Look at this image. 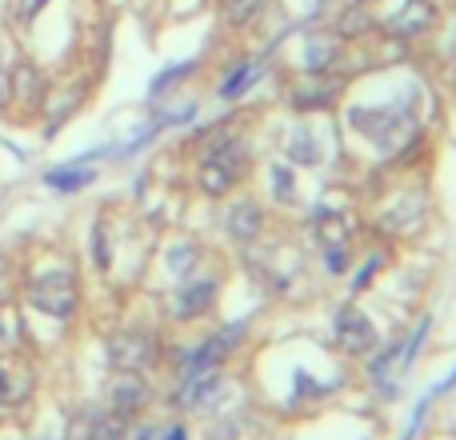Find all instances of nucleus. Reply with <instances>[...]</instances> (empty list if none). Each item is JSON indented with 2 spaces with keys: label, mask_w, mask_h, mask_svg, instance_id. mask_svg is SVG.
Masks as SVG:
<instances>
[{
  "label": "nucleus",
  "mask_w": 456,
  "mask_h": 440,
  "mask_svg": "<svg viewBox=\"0 0 456 440\" xmlns=\"http://www.w3.org/2000/svg\"><path fill=\"white\" fill-rule=\"evenodd\" d=\"M244 173H248V149L232 136H216L197 165V189L205 197H224L232 184L244 181Z\"/></svg>",
  "instance_id": "f257e3e1"
},
{
  "label": "nucleus",
  "mask_w": 456,
  "mask_h": 440,
  "mask_svg": "<svg viewBox=\"0 0 456 440\" xmlns=\"http://www.w3.org/2000/svg\"><path fill=\"white\" fill-rule=\"evenodd\" d=\"M157 361V340L144 329H125L109 337V364L117 372H144Z\"/></svg>",
  "instance_id": "f03ea898"
},
{
  "label": "nucleus",
  "mask_w": 456,
  "mask_h": 440,
  "mask_svg": "<svg viewBox=\"0 0 456 440\" xmlns=\"http://www.w3.org/2000/svg\"><path fill=\"white\" fill-rule=\"evenodd\" d=\"M28 300H32V308H37V313H48V316H56V321H69V316L77 313V305H80L77 284H72L69 273L40 276V281L32 284Z\"/></svg>",
  "instance_id": "7ed1b4c3"
},
{
  "label": "nucleus",
  "mask_w": 456,
  "mask_h": 440,
  "mask_svg": "<svg viewBox=\"0 0 456 440\" xmlns=\"http://www.w3.org/2000/svg\"><path fill=\"white\" fill-rule=\"evenodd\" d=\"M337 345L348 356H364L377 348V324L369 321V313H361L356 305H345L337 313Z\"/></svg>",
  "instance_id": "20e7f679"
},
{
  "label": "nucleus",
  "mask_w": 456,
  "mask_h": 440,
  "mask_svg": "<svg viewBox=\"0 0 456 440\" xmlns=\"http://www.w3.org/2000/svg\"><path fill=\"white\" fill-rule=\"evenodd\" d=\"M345 93V80L340 77H329V72H308V80H300L297 88L289 93L292 109L297 112H324L340 101Z\"/></svg>",
  "instance_id": "39448f33"
},
{
  "label": "nucleus",
  "mask_w": 456,
  "mask_h": 440,
  "mask_svg": "<svg viewBox=\"0 0 456 440\" xmlns=\"http://www.w3.org/2000/svg\"><path fill=\"white\" fill-rule=\"evenodd\" d=\"M385 29L393 32V37H401V40L425 37V32L436 29V4H433V0H404V4L388 16Z\"/></svg>",
  "instance_id": "423d86ee"
},
{
  "label": "nucleus",
  "mask_w": 456,
  "mask_h": 440,
  "mask_svg": "<svg viewBox=\"0 0 456 440\" xmlns=\"http://www.w3.org/2000/svg\"><path fill=\"white\" fill-rule=\"evenodd\" d=\"M216 276H192V281H184V289L173 297V316L176 321H197V316H205L208 308L216 305Z\"/></svg>",
  "instance_id": "0eeeda50"
},
{
  "label": "nucleus",
  "mask_w": 456,
  "mask_h": 440,
  "mask_svg": "<svg viewBox=\"0 0 456 440\" xmlns=\"http://www.w3.org/2000/svg\"><path fill=\"white\" fill-rule=\"evenodd\" d=\"M224 393V377L221 369H205L197 377H184V393H181V409L184 412H205L221 401Z\"/></svg>",
  "instance_id": "6e6552de"
},
{
  "label": "nucleus",
  "mask_w": 456,
  "mask_h": 440,
  "mask_svg": "<svg viewBox=\"0 0 456 440\" xmlns=\"http://www.w3.org/2000/svg\"><path fill=\"white\" fill-rule=\"evenodd\" d=\"M149 404V385L141 380V372H117V380L109 385V409L120 417H136Z\"/></svg>",
  "instance_id": "1a4fd4ad"
},
{
  "label": "nucleus",
  "mask_w": 456,
  "mask_h": 440,
  "mask_svg": "<svg viewBox=\"0 0 456 440\" xmlns=\"http://www.w3.org/2000/svg\"><path fill=\"white\" fill-rule=\"evenodd\" d=\"M32 393V369L24 361H4L0 364V409H16Z\"/></svg>",
  "instance_id": "9d476101"
},
{
  "label": "nucleus",
  "mask_w": 456,
  "mask_h": 440,
  "mask_svg": "<svg viewBox=\"0 0 456 440\" xmlns=\"http://www.w3.org/2000/svg\"><path fill=\"white\" fill-rule=\"evenodd\" d=\"M340 64V37L337 32H313L305 45V69L308 72H332Z\"/></svg>",
  "instance_id": "9b49d317"
},
{
  "label": "nucleus",
  "mask_w": 456,
  "mask_h": 440,
  "mask_svg": "<svg viewBox=\"0 0 456 440\" xmlns=\"http://www.w3.org/2000/svg\"><path fill=\"white\" fill-rule=\"evenodd\" d=\"M260 224H265V216H260V208L252 205V200H240V205H232V208H228V220H224V228L232 232V240H240V244L256 240Z\"/></svg>",
  "instance_id": "f8f14e48"
},
{
  "label": "nucleus",
  "mask_w": 456,
  "mask_h": 440,
  "mask_svg": "<svg viewBox=\"0 0 456 440\" xmlns=\"http://www.w3.org/2000/svg\"><path fill=\"white\" fill-rule=\"evenodd\" d=\"M372 29H377V16H372V8L356 0V4H348L345 12L337 16V29H332V32H337L340 40H361V37H369Z\"/></svg>",
  "instance_id": "ddd939ff"
},
{
  "label": "nucleus",
  "mask_w": 456,
  "mask_h": 440,
  "mask_svg": "<svg viewBox=\"0 0 456 440\" xmlns=\"http://www.w3.org/2000/svg\"><path fill=\"white\" fill-rule=\"evenodd\" d=\"M256 77H260V64L240 61L236 69L224 72V80H221V88H216V93H221V101H240V96L256 85Z\"/></svg>",
  "instance_id": "4468645a"
},
{
  "label": "nucleus",
  "mask_w": 456,
  "mask_h": 440,
  "mask_svg": "<svg viewBox=\"0 0 456 440\" xmlns=\"http://www.w3.org/2000/svg\"><path fill=\"white\" fill-rule=\"evenodd\" d=\"M93 181H96V173L93 168H80V165L48 168L45 173V184L48 189H56V192H77V189H85V184H93Z\"/></svg>",
  "instance_id": "2eb2a0df"
},
{
  "label": "nucleus",
  "mask_w": 456,
  "mask_h": 440,
  "mask_svg": "<svg viewBox=\"0 0 456 440\" xmlns=\"http://www.w3.org/2000/svg\"><path fill=\"white\" fill-rule=\"evenodd\" d=\"M265 12V0H221V20L228 29H248Z\"/></svg>",
  "instance_id": "dca6fc26"
},
{
  "label": "nucleus",
  "mask_w": 456,
  "mask_h": 440,
  "mask_svg": "<svg viewBox=\"0 0 456 440\" xmlns=\"http://www.w3.org/2000/svg\"><path fill=\"white\" fill-rule=\"evenodd\" d=\"M289 160L292 165H316L321 160V149H316V136L308 125H297L289 136Z\"/></svg>",
  "instance_id": "f3484780"
},
{
  "label": "nucleus",
  "mask_w": 456,
  "mask_h": 440,
  "mask_svg": "<svg viewBox=\"0 0 456 440\" xmlns=\"http://www.w3.org/2000/svg\"><path fill=\"white\" fill-rule=\"evenodd\" d=\"M125 420L128 417H120V412H104V417H96L93 425H88V440H125Z\"/></svg>",
  "instance_id": "a211bd4d"
},
{
  "label": "nucleus",
  "mask_w": 456,
  "mask_h": 440,
  "mask_svg": "<svg viewBox=\"0 0 456 440\" xmlns=\"http://www.w3.org/2000/svg\"><path fill=\"white\" fill-rule=\"evenodd\" d=\"M192 69H197V61H184V64H173V69H165V72H160V77H157V80H152L149 96H152V101H160V96H165V93H168V88H173V85H176V80H184V77H189V72H192Z\"/></svg>",
  "instance_id": "6ab92c4d"
},
{
  "label": "nucleus",
  "mask_w": 456,
  "mask_h": 440,
  "mask_svg": "<svg viewBox=\"0 0 456 440\" xmlns=\"http://www.w3.org/2000/svg\"><path fill=\"white\" fill-rule=\"evenodd\" d=\"M192 260H197V249H192V244H176V249L168 252V273H173V276H189L192 273Z\"/></svg>",
  "instance_id": "aec40b11"
},
{
  "label": "nucleus",
  "mask_w": 456,
  "mask_h": 440,
  "mask_svg": "<svg viewBox=\"0 0 456 440\" xmlns=\"http://www.w3.org/2000/svg\"><path fill=\"white\" fill-rule=\"evenodd\" d=\"M297 176H292V168H284V165H276L273 168V189H276V200H284V205H289V200H297Z\"/></svg>",
  "instance_id": "412c9836"
},
{
  "label": "nucleus",
  "mask_w": 456,
  "mask_h": 440,
  "mask_svg": "<svg viewBox=\"0 0 456 440\" xmlns=\"http://www.w3.org/2000/svg\"><path fill=\"white\" fill-rule=\"evenodd\" d=\"M93 260H96V268H109V228L104 224H96L93 228Z\"/></svg>",
  "instance_id": "4be33fe9"
},
{
  "label": "nucleus",
  "mask_w": 456,
  "mask_h": 440,
  "mask_svg": "<svg viewBox=\"0 0 456 440\" xmlns=\"http://www.w3.org/2000/svg\"><path fill=\"white\" fill-rule=\"evenodd\" d=\"M396 356H401V345H393V348H385V353L377 356V361H372V380H385L388 377V364H396Z\"/></svg>",
  "instance_id": "5701e85b"
},
{
  "label": "nucleus",
  "mask_w": 456,
  "mask_h": 440,
  "mask_svg": "<svg viewBox=\"0 0 456 440\" xmlns=\"http://www.w3.org/2000/svg\"><path fill=\"white\" fill-rule=\"evenodd\" d=\"M48 8V0H16V20L20 24H32L40 12Z\"/></svg>",
  "instance_id": "b1692460"
},
{
  "label": "nucleus",
  "mask_w": 456,
  "mask_h": 440,
  "mask_svg": "<svg viewBox=\"0 0 456 440\" xmlns=\"http://www.w3.org/2000/svg\"><path fill=\"white\" fill-rule=\"evenodd\" d=\"M324 265H329V273H345V265H348L345 244H337V249H324Z\"/></svg>",
  "instance_id": "393cba45"
},
{
  "label": "nucleus",
  "mask_w": 456,
  "mask_h": 440,
  "mask_svg": "<svg viewBox=\"0 0 456 440\" xmlns=\"http://www.w3.org/2000/svg\"><path fill=\"white\" fill-rule=\"evenodd\" d=\"M377 268H380V257H372V260H369V265H364V273H356L353 289H356V292H361V289H364V284H369V281H372V273H377Z\"/></svg>",
  "instance_id": "a878e982"
},
{
  "label": "nucleus",
  "mask_w": 456,
  "mask_h": 440,
  "mask_svg": "<svg viewBox=\"0 0 456 440\" xmlns=\"http://www.w3.org/2000/svg\"><path fill=\"white\" fill-rule=\"evenodd\" d=\"M157 440H189V436H184V425H173V428H165V433L157 428Z\"/></svg>",
  "instance_id": "bb28decb"
},
{
  "label": "nucleus",
  "mask_w": 456,
  "mask_h": 440,
  "mask_svg": "<svg viewBox=\"0 0 456 440\" xmlns=\"http://www.w3.org/2000/svg\"><path fill=\"white\" fill-rule=\"evenodd\" d=\"M136 440H157V428H136Z\"/></svg>",
  "instance_id": "cd10ccee"
},
{
  "label": "nucleus",
  "mask_w": 456,
  "mask_h": 440,
  "mask_svg": "<svg viewBox=\"0 0 456 440\" xmlns=\"http://www.w3.org/2000/svg\"><path fill=\"white\" fill-rule=\"evenodd\" d=\"M4 337H8V324H4V321H0V345H4Z\"/></svg>",
  "instance_id": "c85d7f7f"
},
{
  "label": "nucleus",
  "mask_w": 456,
  "mask_h": 440,
  "mask_svg": "<svg viewBox=\"0 0 456 440\" xmlns=\"http://www.w3.org/2000/svg\"><path fill=\"white\" fill-rule=\"evenodd\" d=\"M452 93H456V69H452Z\"/></svg>",
  "instance_id": "c756f323"
}]
</instances>
